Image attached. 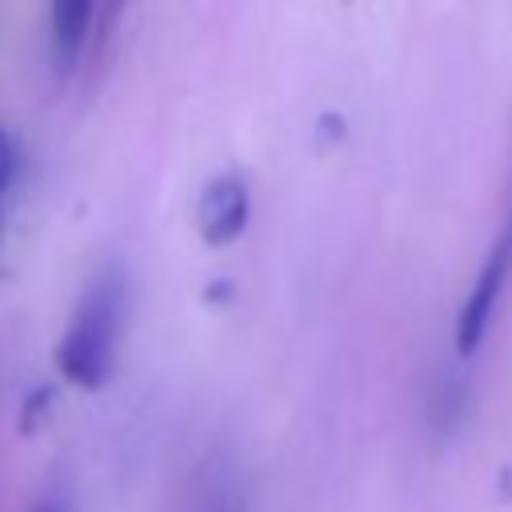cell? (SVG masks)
I'll return each mask as SVG.
<instances>
[{"label":"cell","instance_id":"7","mask_svg":"<svg viewBox=\"0 0 512 512\" xmlns=\"http://www.w3.org/2000/svg\"><path fill=\"white\" fill-rule=\"evenodd\" d=\"M28 512H68V508H64L60 500H40V504H36V508H28Z\"/></svg>","mask_w":512,"mask_h":512},{"label":"cell","instance_id":"5","mask_svg":"<svg viewBox=\"0 0 512 512\" xmlns=\"http://www.w3.org/2000/svg\"><path fill=\"white\" fill-rule=\"evenodd\" d=\"M48 408H52V388H48V384L36 388V392H28V400H24V408H20V432H36Z\"/></svg>","mask_w":512,"mask_h":512},{"label":"cell","instance_id":"6","mask_svg":"<svg viewBox=\"0 0 512 512\" xmlns=\"http://www.w3.org/2000/svg\"><path fill=\"white\" fill-rule=\"evenodd\" d=\"M12 172H16V152H12V140H8V132L0 128V196L8 192V184H12Z\"/></svg>","mask_w":512,"mask_h":512},{"label":"cell","instance_id":"2","mask_svg":"<svg viewBox=\"0 0 512 512\" xmlns=\"http://www.w3.org/2000/svg\"><path fill=\"white\" fill-rule=\"evenodd\" d=\"M508 272H512V204H508L500 236L492 240L484 264H480V272H476V280H472V288H468V296H464V304L456 312V332L452 336H456V352L460 356H472L480 348V340H484V332L492 324V312H496V304L504 296Z\"/></svg>","mask_w":512,"mask_h":512},{"label":"cell","instance_id":"8","mask_svg":"<svg viewBox=\"0 0 512 512\" xmlns=\"http://www.w3.org/2000/svg\"><path fill=\"white\" fill-rule=\"evenodd\" d=\"M212 512H216V508H212Z\"/></svg>","mask_w":512,"mask_h":512},{"label":"cell","instance_id":"1","mask_svg":"<svg viewBox=\"0 0 512 512\" xmlns=\"http://www.w3.org/2000/svg\"><path fill=\"white\" fill-rule=\"evenodd\" d=\"M124 316H128V280L120 264H104L76 312L72 324L64 332V340L56 344V368L64 372V380H72L84 392H96L108 384L112 368H116V344L124 332Z\"/></svg>","mask_w":512,"mask_h":512},{"label":"cell","instance_id":"4","mask_svg":"<svg viewBox=\"0 0 512 512\" xmlns=\"http://www.w3.org/2000/svg\"><path fill=\"white\" fill-rule=\"evenodd\" d=\"M92 8L96 0H52L48 4V20H52V56L56 68L68 72L88 40V24H92Z\"/></svg>","mask_w":512,"mask_h":512},{"label":"cell","instance_id":"3","mask_svg":"<svg viewBox=\"0 0 512 512\" xmlns=\"http://www.w3.org/2000/svg\"><path fill=\"white\" fill-rule=\"evenodd\" d=\"M248 224V188L240 176L224 172V176H212L196 200V228L204 236V244L212 248H224L232 244Z\"/></svg>","mask_w":512,"mask_h":512}]
</instances>
